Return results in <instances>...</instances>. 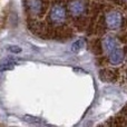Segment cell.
Masks as SVG:
<instances>
[{"label":"cell","mask_w":127,"mask_h":127,"mask_svg":"<svg viewBox=\"0 0 127 127\" xmlns=\"http://www.w3.org/2000/svg\"><path fill=\"white\" fill-rule=\"evenodd\" d=\"M84 46H85V45H84V41L79 39V40H77L76 42H74V44L71 45V50L75 51V53H78V51H80L81 49L84 48Z\"/></svg>","instance_id":"obj_8"},{"label":"cell","mask_w":127,"mask_h":127,"mask_svg":"<svg viewBox=\"0 0 127 127\" xmlns=\"http://www.w3.org/2000/svg\"><path fill=\"white\" fill-rule=\"evenodd\" d=\"M24 119H25L26 122H28V123H33V124L42 123V121H41L40 118H37V117H32V116H28V115L24 116Z\"/></svg>","instance_id":"obj_9"},{"label":"cell","mask_w":127,"mask_h":127,"mask_svg":"<svg viewBox=\"0 0 127 127\" xmlns=\"http://www.w3.org/2000/svg\"><path fill=\"white\" fill-rule=\"evenodd\" d=\"M108 57H109L110 64H113V65H118V64H121L124 60V51L122 50L119 47H117L112 53L108 54Z\"/></svg>","instance_id":"obj_4"},{"label":"cell","mask_w":127,"mask_h":127,"mask_svg":"<svg viewBox=\"0 0 127 127\" xmlns=\"http://www.w3.org/2000/svg\"><path fill=\"white\" fill-rule=\"evenodd\" d=\"M105 22L107 28L112 29V30H117L122 27L123 25V16L119 11L113 10L106 13L105 17Z\"/></svg>","instance_id":"obj_1"},{"label":"cell","mask_w":127,"mask_h":127,"mask_svg":"<svg viewBox=\"0 0 127 127\" xmlns=\"http://www.w3.org/2000/svg\"><path fill=\"white\" fill-rule=\"evenodd\" d=\"M69 12L75 17H79L80 15H83L85 11V3L81 0H72L69 3Z\"/></svg>","instance_id":"obj_3"},{"label":"cell","mask_w":127,"mask_h":127,"mask_svg":"<svg viewBox=\"0 0 127 127\" xmlns=\"http://www.w3.org/2000/svg\"><path fill=\"white\" fill-rule=\"evenodd\" d=\"M103 47H104V50H105L107 54H109V53H112L114 49H116L117 47H119V46H118V42L116 41V39H115L114 37L108 36V37H106L105 39H104Z\"/></svg>","instance_id":"obj_5"},{"label":"cell","mask_w":127,"mask_h":127,"mask_svg":"<svg viewBox=\"0 0 127 127\" xmlns=\"http://www.w3.org/2000/svg\"><path fill=\"white\" fill-rule=\"evenodd\" d=\"M27 4V9L30 11L31 13L36 15V13H39L41 10V0H27L26 1Z\"/></svg>","instance_id":"obj_6"},{"label":"cell","mask_w":127,"mask_h":127,"mask_svg":"<svg viewBox=\"0 0 127 127\" xmlns=\"http://www.w3.org/2000/svg\"><path fill=\"white\" fill-rule=\"evenodd\" d=\"M119 2H123V3H127V0H118Z\"/></svg>","instance_id":"obj_11"},{"label":"cell","mask_w":127,"mask_h":127,"mask_svg":"<svg viewBox=\"0 0 127 127\" xmlns=\"http://www.w3.org/2000/svg\"><path fill=\"white\" fill-rule=\"evenodd\" d=\"M15 65H16L15 62H12V60H10V59H6L4 62H2L0 64V71H6V70L13 69Z\"/></svg>","instance_id":"obj_7"},{"label":"cell","mask_w":127,"mask_h":127,"mask_svg":"<svg viewBox=\"0 0 127 127\" xmlns=\"http://www.w3.org/2000/svg\"><path fill=\"white\" fill-rule=\"evenodd\" d=\"M66 18V9L62 4H55L50 11V19L55 24H62Z\"/></svg>","instance_id":"obj_2"},{"label":"cell","mask_w":127,"mask_h":127,"mask_svg":"<svg viewBox=\"0 0 127 127\" xmlns=\"http://www.w3.org/2000/svg\"><path fill=\"white\" fill-rule=\"evenodd\" d=\"M8 50L10 51V53H12V54L21 53V48H20V47H18V46H9L8 47Z\"/></svg>","instance_id":"obj_10"}]
</instances>
